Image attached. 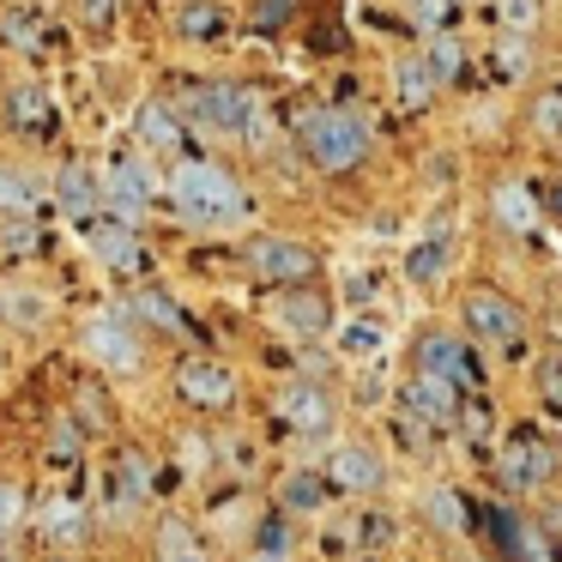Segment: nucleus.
<instances>
[{"label":"nucleus","instance_id":"1","mask_svg":"<svg viewBox=\"0 0 562 562\" xmlns=\"http://www.w3.org/2000/svg\"><path fill=\"white\" fill-rule=\"evenodd\" d=\"M170 200H176V212L194 218V224H231L248 212V194L224 170H212V164H176Z\"/></svg>","mask_w":562,"mask_h":562},{"label":"nucleus","instance_id":"2","mask_svg":"<svg viewBox=\"0 0 562 562\" xmlns=\"http://www.w3.org/2000/svg\"><path fill=\"white\" fill-rule=\"evenodd\" d=\"M303 151L315 158V170L339 176V170H357L369 158V134L345 110H308L303 115Z\"/></svg>","mask_w":562,"mask_h":562},{"label":"nucleus","instance_id":"3","mask_svg":"<svg viewBox=\"0 0 562 562\" xmlns=\"http://www.w3.org/2000/svg\"><path fill=\"white\" fill-rule=\"evenodd\" d=\"M188 115L206 122L212 134H255L260 122V98L248 86H231V79H212V86H194L188 91Z\"/></svg>","mask_w":562,"mask_h":562},{"label":"nucleus","instance_id":"4","mask_svg":"<svg viewBox=\"0 0 562 562\" xmlns=\"http://www.w3.org/2000/svg\"><path fill=\"white\" fill-rule=\"evenodd\" d=\"M557 472H562L557 441L532 436V429H514V441L502 448V477H508L514 490H538V484H550Z\"/></svg>","mask_w":562,"mask_h":562},{"label":"nucleus","instance_id":"5","mask_svg":"<svg viewBox=\"0 0 562 562\" xmlns=\"http://www.w3.org/2000/svg\"><path fill=\"white\" fill-rule=\"evenodd\" d=\"M417 369H424V375L453 381L460 393L484 387V357H477L465 339H441V333H429V339L417 345Z\"/></svg>","mask_w":562,"mask_h":562},{"label":"nucleus","instance_id":"6","mask_svg":"<svg viewBox=\"0 0 562 562\" xmlns=\"http://www.w3.org/2000/svg\"><path fill=\"white\" fill-rule=\"evenodd\" d=\"M400 405H405V417H417L424 429H453V424H460V387L441 381V375H424V369L405 381Z\"/></svg>","mask_w":562,"mask_h":562},{"label":"nucleus","instance_id":"7","mask_svg":"<svg viewBox=\"0 0 562 562\" xmlns=\"http://www.w3.org/2000/svg\"><path fill=\"white\" fill-rule=\"evenodd\" d=\"M465 327L484 345H520L526 315H520V303H508L502 291H472L465 296Z\"/></svg>","mask_w":562,"mask_h":562},{"label":"nucleus","instance_id":"8","mask_svg":"<svg viewBox=\"0 0 562 562\" xmlns=\"http://www.w3.org/2000/svg\"><path fill=\"white\" fill-rule=\"evenodd\" d=\"M176 387H182V400L200 405V412H224V405L236 400V369L212 363V357H188V363L176 369Z\"/></svg>","mask_w":562,"mask_h":562},{"label":"nucleus","instance_id":"9","mask_svg":"<svg viewBox=\"0 0 562 562\" xmlns=\"http://www.w3.org/2000/svg\"><path fill=\"white\" fill-rule=\"evenodd\" d=\"M248 267L267 284H303L315 272V255H308V243H291V236H260L248 248Z\"/></svg>","mask_w":562,"mask_h":562},{"label":"nucleus","instance_id":"10","mask_svg":"<svg viewBox=\"0 0 562 562\" xmlns=\"http://www.w3.org/2000/svg\"><path fill=\"white\" fill-rule=\"evenodd\" d=\"M327 490H339V496H375L381 477H387V465L375 460L369 448H357V441H339V448L327 453Z\"/></svg>","mask_w":562,"mask_h":562},{"label":"nucleus","instance_id":"11","mask_svg":"<svg viewBox=\"0 0 562 562\" xmlns=\"http://www.w3.org/2000/svg\"><path fill=\"white\" fill-rule=\"evenodd\" d=\"M393 532H400V526H393L387 508H357L339 520V532L321 538V550H327V557H345V550H387Z\"/></svg>","mask_w":562,"mask_h":562},{"label":"nucleus","instance_id":"12","mask_svg":"<svg viewBox=\"0 0 562 562\" xmlns=\"http://www.w3.org/2000/svg\"><path fill=\"white\" fill-rule=\"evenodd\" d=\"M151 164L146 158H115L110 164V176H103V194H110V206L122 212V224H134L139 212L151 206Z\"/></svg>","mask_w":562,"mask_h":562},{"label":"nucleus","instance_id":"13","mask_svg":"<svg viewBox=\"0 0 562 562\" xmlns=\"http://www.w3.org/2000/svg\"><path fill=\"white\" fill-rule=\"evenodd\" d=\"M279 417L296 429V436H321V429L333 424L327 387H315V381H291V387L279 393Z\"/></svg>","mask_w":562,"mask_h":562},{"label":"nucleus","instance_id":"14","mask_svg":"<svg viewBox=\"0 0 562 562\" xmlns=\"http://www.w3.org/2000/svg\"><path fill=\"white\" fill-rule=\"evenodd\" d=\"M86 345H91V357H98L103 369H115V375H134V369H139V339H134V333H127L115 315L91 321V327H86Z\"/></svg>","mask_w":562,"mask_h":562},{"label":"nucleus","instance_id":"15","mask_svg":"<svg viewBox=\"0 0 562 562\" xmlns=\"http://www.w3.org/2000/svg\"><path fill=\"white\" fill-rule=\"evenodd\" d=\"M7 122L31 139H49L61 127V115H55V98L43 86H19V91H7Z\"/></svg>","mask_w":562,"mask_h":562},{"label":"nucleus","instance_id":"16","mask_svg":"<svg viewBox=\"0 0 562 562\" xmlns=\"http://www.w3.org/2000/svg\"><path fill=\"white\" fill-rule=\"evenodd\" d=\"M91 248H98V260L115 272L139 267V236H134V224H122V218H91Z\"/></svg>","mask_w":562,"mask_h":562},{"label":"nucleus","instance_id":"17","mask_svg":"<svg viewBox=\"0 0 562 562\" xmlns=\"http://www.w3.org/2000/svg\"><path fill=\"white\" fill-rule=\"evenodd\" d=\"M98 170L91 164H61V176H55V200H61V212H74V218H91L98 212Z\"/></svg>","mask_w":562,"mask_h":562},{"label":"nucleus","instance_id":"18","mask_svg":"<svg viewBox=\"0 0 562 562\" xmlns=\"http://www.w3.org/2000/svg\"><path fill=\"white\" fill-rule=\"evenodd\" d=\"M139 139H146V151H182V122H176V110H164V103H146V110L134 115Z\"/></svg>","mask_w":562,"mask_h":562},{"label":"nucleus","instance_id":"19","mask_svg":"<svg viewBox=\"0 0 562 562\" xmlns=\"http://www.w3.org/2000/svg\"><path fill=\"white\" fill-rule=\"evenodd\" d=\"M279 321L291 333H327L333 308H327V296H321V291H291V296H284V308H279Z\"/></svg>","mask_w":562,"mask_h":562},{"label":"nucleus","instance_id":"20","mask_svg":"<svg viewBox=\"0 0 562 562\" xmlns=\"http://www.w3.org/2000/svg\"><path fill=\"white\" fill-rule=\"evenodd\" d=\"M279 508L284 514H321L327 508V477L321 472H291L279 490Z\"/></svg>","mask_w":562,"mask_h":562},{"label":"nucleus","instance_id":"21","mask_svg":"<svg viewBox=\"0 0 562 562\" xmlns=\"http://www.w3.org/2000/svg\"><path fill=\"white\" fill-rule=\"evenodd\" d=\"M158 562H206V550H200L194 526H188V520H176V514L158 526Z\"/></svg>","mask_w":562,"mask_h":562},{"label":"nucleus","instance_id":"22","mask_svg":"<svg viewBox=\"0 0 562 562\" xmlns=\"http://www.w3.org/2000/svg\"><path fill=\"white\" fill-rule=\"evenodd\" d=\"M176 31L194 43H212L224 31V7H212V0H188L182 13H176Z\"/></svg>","mask_w":562,"mask_h":562},{"label":"nucleus","instance_id":"23","mask_svg":"<svg viewBox=\"0 0 562 562\" xmlns=\"http://www.w3.org/2000/svg\"><path fill=\"white\" fill-rule=\"evenodd\" d=\"M496 218L508 224V231H532V224H538L532 194H526L520 182H502V188H496Z\"/></svg>","mask_w":562,"mask_h":562},{"label":"nucleus","instance_id":"24","mask_svg":"<svg viewBox=\"0 0 562 562\" xmlns=\"http://www.w3.org/2000/svg\"><path fill=\"white\" fill-rule=\"evenodd\" d=\"M79 532H86V514H79L67 496H55L49 508H43V538H55V544H74Z\"/></svg>","mask_w":562,"mask_h":562},{"label":"nucleus","instance_id":"25","mask_svg":"<svg viewBox=\"0 0 562 562\" xmlns=\"http://www.w3.org/2000/svg\"><path fill=\"white\" fill-rule=\"evenodd\" d=\"M339 351L363 363V357L387 351V327H375V321H351V327H339Z\"/></svg>","mask_w":562,"mask_h":562},{"label":"nucleus","instance_id":"26","mask_svg":"<svg viewBox=\"0 0 562 562\" xmlns=\"http://www.w3.org/2000/svg\"><path fill=\"white\" fill-rule=\"evenodd\" d=\"M424 514L441 526V532H465V508H460V490H448V484H436V490H424Z\"/></svg>","mask_w":562,"mask_h":562},{"label":"nucleus","instance_id":"27","mask_svg":"<svg viewBox=\"0 0 562 562\" xmlns=\"http://www.w3.org/2000/svg\"><path fill=\"white\" fill-rule=\"evenodd\" d=\"M405 272H412L417 284H436L441 272H448V243H441V236H436V243H417L412 260H405Z\"/></svg>","mask_w":562,"mask_h":562},{"label":"nucleus","instance_id":"28","mask_svg":"<svg viewBox=\"0 0 562 562\" xmlns=\"http://www.w3.org/2000/svg\"><path fill=\"white\" fill-rule=\"evenodd\" d=\"M460 61H465V49L453 37H429V55H424V67H429V79L436 86H448L453 74H460Z\"/></svg>","mask_w":562,"mask_h":562},{"label":"nucleus","instance_id":"29","mask_svg":"<svg viewBox=\"0 0 562 562\" xmlns=\"http://www.w3.org/2000/svg\"><path fill=\"white\" fill-rule=\"evenodd\" d=\"M429 91H436L429 67H424V61H400V103H405V110H424Z\"/></svg>","mask_w":562,"mask_h":562},{"label":"nucleus","instance_id":"30","mask_svg":"<svg viewBox=\"0 0 562 562\" xmlns=\"http://www.w3.org/2000/svg\"><path fill=\"white\" fill-rule=\"evenodd\" d=\"M31 206H37V188H31L25 176L0 170V212H31Z\"/></svg>","mask_w":562,"mask_h":562},{"label":"nucleus","instance_id":"31","mask_svg":"<svg viewBox=\"0 0 562 562\" xmlns=\"http://www.w3.org/2000/svg\"><path fill=\"white\" fill-rule=\"evenodd\" d=\"M496 13H502V25H508L514 37H526V31L538 25V0H496Z\"/></svg>","mask_w":562,"mask_h":562},{"label":"nucleus","instance_id":"32","mask_svg":"<svg viewBox=\"0 0 562 562\" xmlns=\"http://www.w3.org/2000/svg\"><path fill=\"white\" fill-rule=\"evenodd\" d=\"M0 37L19 43V49H37L43 31H37V19H31V13H7V19H0Z\"/></svg>","mask_w":562,"mask_h":562},{"label":"nucleus","instance_id":"33","mask_svg":"<svg viewBox=\"0 0 562 562\" xmlns=\"http://www.w3.org/2000/svg\"><path fill=\"white\" fill-rule=\"evenodd\" d=\"M532 127L538 134H562V91H544V98L532 103Z\"/></svg>","mask_w":562,"mask_h":562},{"label":"nucleus","instance_id":"34","mask_svg":"<svg viewBox=\"0 0 562 562\" xmlns=\"http://www.w3.org/2000/svg\"><path fill=\"white\" fill-rule=\"evenodd\" d=\"M134 308H139V315H151V321H158V327H182V315H176V308H170V296H158V291H146V296H134Z\"/></svg>","mask_w":562,"mask_h":562},{"label":"nucleus","instance_id":"35","mask_svg":"<svg viewBox=\"0 0 562 562\" xmlns=\"http://www.w3.org/2000/svg\"><path fill=\"white\" fill-rule=\"evenodd\" d=\"M49 453H55V460H61V465H74V460H79V429L67 424V417H55V436H49Z\"/></svg>","mask_w":562,"mask_h":562},{"label":"nucleus","instance_id":"36","mask_svg":"<svg viewBox=\"0 0 562 562\" xmlns=\"http://www.w3.org/2000/svg\"><path fill=\"white\" fill-rule=\"evenodd\" d=\"M412 13H417V25H424L429 37H448V0H417Z\"/></svg>","mask_w":562,"mask_h":562},{"label":"nucleus","instance_id":"37","mask_svg":"<svg viewBox=\"0 0 562 562\" xmlns=\"http://www.w3.org/2000/svg\"><path fill=\"white\" fill-rule=\"evenodd\" d=\"M291 7H296V0H260V7H255V25H260V31H279L284 19H291Z\"/></svg>","mask_w":562,"mask_h":562},{"label":"nucleus","instance_id":"38","mask_svg":"<svg viewBox=\"0 0 562 562\" xmlns=\"http://www.w3.org/2000/svg\"><path fill=\"white\" fill-rule=\"evenodd\" d=\"M19 514H25V496H19L13 484H0V532H13Z\"/></svg>","mask_w":562,"mask_h":562},{"label":"nucleus","instance_id":"39","mask_svg":"<svg viewBox=\"0 0 562 562\" xmlns=\"http://www.w3.org/2000/svg\"><path fill=\"white\" fill-rule=\"evenodd\" d=\"M496 61H502V74H508V79H520V74H526V43H520V37H514V43H502V49H496Z\"/></svg>","mask_w":562,"mask_h":562},{"label":"nucleus","instance_id":"40","mask_svg":"<svg viewBox=\"0 0 562 562\" xmlns=\"http://www.w3.org/2000/svg\"><path fill=\"white\" fill-rule=\"evenodd\" d=\"M7 315H13V321H25V327H37V321H43V296L19 291V296H13V308H7Z\"/></svg>","mask_w":562,"mask_h":562},{"label":"nucleus","instance_id":"41","mask_svg":"<svg viewBox=\"0 0 562 562\" xmlns=\"http://www.w3.org/2000/svg\"><path fill=\"white\" fill-rule=\"evenodd\" d=\"M460 424L472 429V441L490 436V412H484V405H472V400H460Z\"/></svg>","mask_w":562,"mask_h":562},{"label":"nucleus","instance_id":"42","mask_svg":"<svg viewBox=\"0 0 562 562\" xmlns=\"http://www.w3.org/2000/svg\"><path fill=\"white\" fill-rule=\"evenodd\" d=\"M115 7H122V0H79V19H86V25H110Z\"/></svg>","mask_w":562,"mask_h":562},{"label":"nucleus","instance_id":"43","mask_svg":"<svg viewBox=\"0 0 562 562\" xmlns=\"http://www.w3.org/2000/svg\"><path fill=\"white\" fill-rule=\"evenodd\" d=\"M182 448H188V453H182L188 465H206V441H200V436H194V441H182Z\"/></svg>","mask_w":562,"mask_h":562},{"label":"nucleus","instance_id":"44","mask_svg":"<svg viewBox=\"0 0 562 562\" xmlns=\"http://www.w3.org/2000/svg\"><path fill=\"white\" fill-rule=\"evenodd\" d=\"M550 206H557V212H562V188H557V194H550Z\"/></svg>","mask_w":562,"mask_h":562},{"label":"nucleus","instance_id":"45","mask_svg":"<svg viewBox=\"0 0 562 562\" xmlns=\"http://www.w3.org/2000/svg\"><path fill=\"white\" fill-rule=\"evenodd\" d=\"M49 562H74V557H49Z\"/></svg>","mask_w":562,"mask_h":562},{"label":"nucleus","instance_id":"46","mask_svg":"<svg viewBox=\"0 0 562 562\" xmlns=\"http://www.w3.org/2000/svg\"><path fill=\"white\" fill-rule=\"evenodd\" d=\"M0 315H7V296H0Z\"/></svg>","mask_w":562,"mask_h":562},{"label":"nucleus","instance_id":"47","mask_svg":"<svg viewBox=\"0 0 562 562\" xmlns=\"http://www.w3.org/2000/svg\"><path fill=\"white\" fill-rule=\"evenodd\" d=\"M0 562H13V557H0Z\"/></svg>","mask_w":562,"mask_h":562}]
</instances>
